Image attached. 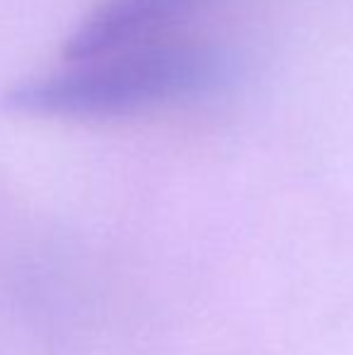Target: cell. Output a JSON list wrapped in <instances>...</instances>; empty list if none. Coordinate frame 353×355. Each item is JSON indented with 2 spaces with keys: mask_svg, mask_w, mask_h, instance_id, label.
Instances as JSON below:
<instances>
[{
  "mask_svg": "<svg viewBox=\"0 0 353 355\" xmlns=\"http://www.w3.org/2000/svg\"><path fill=\"white\" fill-rule=\"evenodd\" d=\"M66 63L19 83L5 97L8 107L56 119L133 116L208 94L230 75L225 53L206 44L153 42Z\"/></svg>",
  "mask_w": 353,
  "mask_h": 355,
  "instance_id": "6da1fadb",
  "label": "cell"
},
{
  "mask_svg": "<svg viewBox=\"0 0 353 355\" xmlns=\"http://www.w3.org/2000/svg\"><path fill=\"white\" fill-rule=\"evenodd\" d=\"M208 0H102L63 46L66 61H87L153 44Z\"/></svg>",
  "mask_w": 353,
  "mask_h": 355,
  "instance_id": "7a4b0ae2",
  "label": "cell"
}]
</instances>
